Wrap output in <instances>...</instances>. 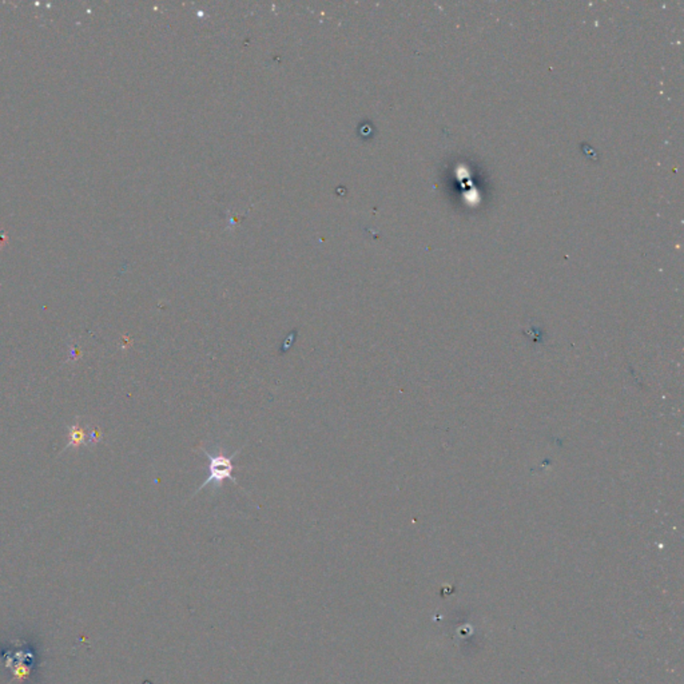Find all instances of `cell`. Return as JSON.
<instances>
[{
    "mask_svg": "<svg viewBox=\"0 0 684 684\" xmlns=\"http://www.w3.org/2000/svg\"><path fill=\"white\" fill-rule=\"evenodd\" d=\"M199 449L208 457V477L202 483V486H199L198 489L196 491V493L193 495V498L198 492H200L202 489H205L209 484H212L215 489L221 488L222 484H224V480H232L234 484H238L236 479L233 477V471H234L233 460L236 459V455L242 450V448L236 449V452L233 455H230V456L226 455L222 448H218L215 452H210V450H208V449H205L203 447H199Z\"/></svg>",
    "mask_w": 684,
    "mask_h": 684,
    "instance_id": "6da1fadb",
    "label": "cell"
},
{
    "mask_svg": "<svg viewBox=\"0 0 684 684\" xmlns=\"http://www.w3.org/2000/svg\"><path fill=\"white\" fill-rule=\"evenodd\" d=\"M85 431L79 426H74L71 431V445H79L83 441Z\"/></svg>",
    "mask_w": 684,
    "mask_h": 684,
    "instance_id": "7a4b0ae2",
    "label": "cell"
}]
</instances>
